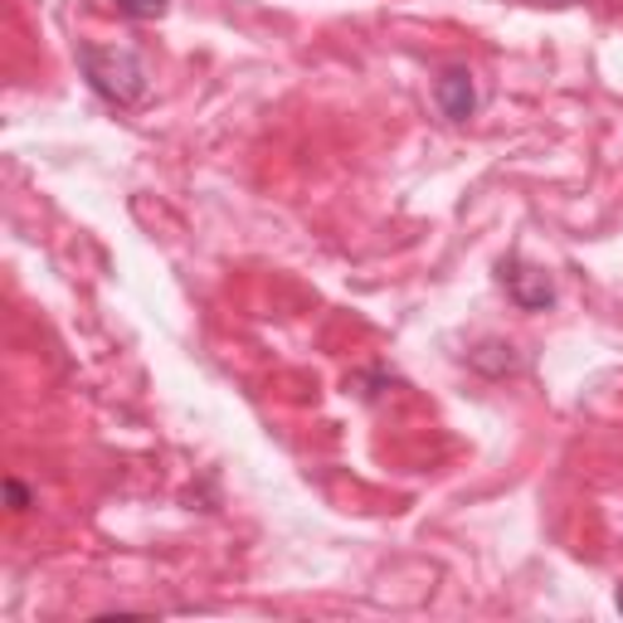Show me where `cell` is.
Here are the masks:
<instances>
[{"instance_id":"obj_1","label":"cell","mask_w":623,"mask_h":623,"mask_svg":"<svg viewBox=\"0 0 623 623\" xmlns=\"http://www.w3.org/2000/svg\"><path fill=\"white\" fill-rule=\"evenodd\" d=\"M78 69L93 84V93L113 103V108H142L147 98V64L132 49H98V45H84L78 49Z\"/></svg>"},{"instance_id":"obj_2","label":"cell","mask_w":623,"mask_h":623,"mask_svg":"<svg viewBox=\"0 0 623 623\" xmlns=\"http://www.w3.org/2000/svg\"><path fill=\"white\" fill-rule=\"evenodd\" d=\"M502 283H507V293H512V302L522 312H546L555 302L551 278L541 269H532V263H512V269H502Z\"/></svg>"},{"instance_id":"obj_3","label":"cell","mask_w":623,"mask_h":623,"mask_svg":"<svg viewBox=\"0 0 623 623\" xmlns=\"http://www.w3.org/2000/svg\"><path fill=\"white\" fill-rule=\"evenodd\" d=\"M434 98H439V108L448 123H468L477 113V88H473V74L468 69H444L439 84H434Z\"/></svg>"},{"instance_id":"obj_4","label":"cell","mask_w":623,"mask_h":623,"mask_svg":"<svg viewBox=\"0 0 623 623\" xmlns=\"http://www.w3.org/2000/svg\"><path fill=\"white\" fill-rule=\"evenodd\" d=\"M123 16H137V20H156V16H166V0H113Z\"/></svg>"},{"instance_id":"obj_5","label":"cell","mask_w":623,"mask_h":623,"mask_svg":"<svg viewBox=\"0 0 623 623\" xmlns=\"http://www.w3.org/2000/svg\"><path fill=\"white\" fill-rule=\"evenodd\" d=\"M6 502H10V512H25L30 507V487H25L20 477H6Z\"/></svg>"}]
</instances>
